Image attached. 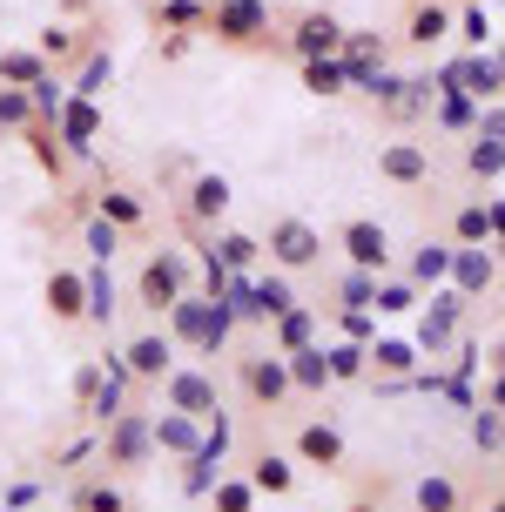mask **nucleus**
Masks as SVG:
<instances>
[{
  "mask_svg": "<svg viewBox=\"0 0 505 512\" xmlns=\"http://www.w3.org/2000/svg\"><path fill=\"white\" fill-rule=\"evenodd\" d=\"M162 331L176 337V344H196L202 358H216L229 344V331H236V310H229V297H209V290H189L182 304H169L162 310Z\"/></svg>",
  "mask_w": 505,
  "mask_h": 512,
  "instance_id": "obj_1",
  "label": "nucleus"
},
{
  "mask_svg": "<svg viewBox=\"0 0 505 512\" xmlns=\"http://www.w3.org/2000/svg\"><path fill=\"white\" fill-rule=\"evenodd\" d=\"M223 48H283V34L270 27V0H209V27Z\"/></svg>",
  "mask_w": 505,
  "mask_h": 512,
  "instance_id": "obj_2",
  "label": "nucleus"
},
{
  "mask_svg": "<svg viewBox=\"0 0 505 512\" xmlns=\"http://www.w3.org/2000/svg\"><path fill=\"white\" fill-rule=\"evenodd\" d=\"M236 391L250 398V411H290L297 405L290 358H283V351H243V358H236Z\"/></svg>",
  "mask_w": 505,
  "mask_h": 512,
  "instance_id": "obj_3",
  "label": "nucleus"
},
{
  "mask_svg": "<svg viewBox=\"0 0 505 512\" xmlns=\"http://www.w3.org/2000/svg\"><path fill=\"white\" fill-rule=\"evenodd\" d=\"M155 452V418L149 411H115L108 425H101V472H135V465H149Z\"/></svg>",
  "mask_w": 505,
  "mask_h": 512,
  "instance_id": "obj_4",
  "label": "nucleus"
},
{
  "mask_svg": "<svg viewBox=\"0 0 505 512\" xmlns=\"http://www.w3.org/2000/svg\"><path fill=\"white\" fill-rule=\"evenodd\" d=\"M182 297H189V256L182 250H149L142 270H135V304L149 310V317H162V310L182 304Z\"/></svg>",
  "mask_w": 505,
  "mask_h": 512,
  "instance_id": "obj_5",
  "label": "nucleus"
},
{
  "mask_svg": "<svg viewBox=\"0 0 505 512\" xmlns=\"http://www.w3.org/2000/svg\"><path fill=\"white\" fill-rule=\"evenodd\" d=\"M263 250H270V263H277V270L303 277V270H317V263H324V230H317V223H303V216H270Z\"/></svg>",
  "mask_w": 505,
  "mask_h": 512,
  "instance_id": "obj_6",
  "label": "nucleus"
},
{
  "mask_svg": "<svg viewBox=\"0 0 505 512\" xmlns=\"http://www.w3.org/2000/svg\"><path fill=\"white\" fill-rule=\"evenodd\" d=\"M337 250H344V263L351 270H371V277H384L391 270V230H384L378 216H351V223H337V236H330Z\"/></svg>",
  "mask_w": 505,
  "mask_h": 512,
  "instance_id": "obj_7",
  "label": "nucleus"
},
{
  "mask_svg": "<svg viewBox=\"0 0 505 512\" xmlns=\"http://www.w3.org/2000/svg\"><path fill=\"white\" fill-rule=\"evenodd\" d=\"M290 459L310 465V472H344L351 465V445H344V432L330 418H303L297 432H290Z\"/></svg>",
  "mask_w": 505,
  "mask_h": 512,
  "instance_id": "obj_8",
  "label": "nucleus"
},
{
  "mask_svg": "<svg viewBox=\"0 0 505 512\" xmlns=\"http://www.w3.org/2000/svg\"><path fill=\"white\" fill-rule=\"evenodd\" d=\"M122 364H128V378L142 384V391H155V384L176 371V337L162 331V324H155V331H135L122 344Z\"/></svg>",
  "mask_w": 505,
  "mask_h": 512,
  "instance_id": "obj_9",
  "label": "nucleus"
},
{
  "mask_svg": "<svg viewBox=\"0 0 505 512\" xmlns=\"http://www.w3.org/2000/svg\"><path fill=\"white\" fill-rule=\"evenodd\" d=\"M465 297H458L452 283H438V297H431V310L425 317H418V351H425V358H445V351H452V337H458V324H465Z\"/></svg>",
  "mask_w": 505,
  "mask_h": 512,
  "instance_id": "obj_10",
  "label": "nucleus"
},
{
  "mask_svg": "<svg viewBox=\"0 0 505 512\" xmlns=\"http://www.w3.org/2000/svg\"><path fill=\"white\" fill-rule=\"evenodd\" d=\"M283 48L297 54V61H317V54H337V48H344V21H337L330 7H303L297 21H290V34H283Z\"/></svg>",
  "mask_w": 505,
  "mask_h": 512,
  "instance_id": "obj_11",
  "label": "nucleus"
},
{
  "mask_svg": "<svg viewBox=\"0 0 505 512\" xmlns=\"http://www.w3.org/2000/svg\"><path fill=\"white\" fill-rule=\"evenodd\" d=\"M155 391H162V405H169V411H189V418H202V425L223 411V398H216V378H209V371H182V364H176V371L155 384Z\"/></svg>",
  "mask_w": 505,
  "mask_h": 512,
  "instance_id": "obj_12",
  "label": "nucleus"
},
{
  "mask_svg": "<svg viewBox=\"0 0 505 512\" xmlns=\"http://www.w3.org/2000/svg\"><path fill=\"white\" fill-rule=\"evenodd\" d=\"M41 304H48L54 324H88V270H75V263H54L48 283H41Z\"/></svg>",
  "mask_w": 505,
  "mask_h": 512,
  "instance_id": "obj_13",
  "label": "nucleus"
},
{
  "mask_svg": "<svg viewBox=\"0 0 505 512\" xmlns=\"http://www.w3.org/2000/svg\"><path fill=\"white\" fill-rule=\"evenodd\" d=\"M452 27H458V7H452V0H411L398 41H404V48H418V54H431L438 41H452Z\"/></svg>",
  "mask_w": 505,
  "mask_h": 512,
  "instance_id": "obj_14",
  "label": "nucleus"
},
{
  "mask_svg": "<svg viewBox=\"0 0 505 512\" xmlns=\"http://www.w3.org/2000/svg\"><path fill=\"white\" fill-rule=\"evenodd\" d=\"M431 169H438V162H431V142H411V135H404V142H384L378 149V176L391 182V189H425Z\"/></svg>",
  "mask_w": 505,
  "mask_h": 512,
  "instance_id": "obj_15",
  "label": "nucleus"
},
{
  "mask_svg": "<svg viewBox=\"0 0 505 512\" xmlns=\"http://www.w3.org/2000/svg\"><path fill=\"white\" fill-rule=\"evenodd\" d=\"M54 135H61V149L75 155V162H88L101 142V102H88V95H68L61 102V115H54Z\"/></svg>",
  "mask_w": 505,
  "mask_h": 512,
  "instance_id": "obj_16",
  "label": "nucleus"
},
{
  "mask_svg": "<svg viewBox=\"0 0 505 512\" xmlns=\"http://www.w3.org/2000/svg\"><path fill=\"white\" fill-rule=\"evenodd\" d=\"M229 176H216V169H196L189 176V189H182V223H202V230H216L229 216Z\"/></svg>",
  "mask_w": 505,
  "mask_h": 512,
  "instance_id": "obj_17",
  "label": "nucleus"
},
{
  "mask_svg": "<svg viewBox=\"0 0 505 512\" xmlns=\"http://www.w3.org/2000/svg\"><path fill=\"white\" fill-rule=\"evenodd\" d=\"M465 297V304H479L485 290L499 283V250L492 243H458V256H452V277H445Z\"/></svg>",
  "mask_w": 505,
  "mask_h": 512,
  "instance_id": "obj_18",
  "label": "nucleus"
},
{
  "mask_svg": "<svg viewBox=\"0 0 505 512\" xmlns=\"http://www.w3.org/2000/svg\"><path fill=\"white\" fill-rule=\"evenodd\" d=\"M95 216H108L122 236H142V230H149V196L128 189V182H101V189H95Z\"/></svg>",
  "mask_w": 505,
  "mask_h": 512,
  "instance_id": "obj_19",
  "label": "nucleus"
},
{
  "mask_svg": "<svg viewBox=\"0 0 505 512\" xmlns=\"http://www.w3.org/2000/svg\"><path fill=\"white\" fill-rule=\"evenodd\" d=\"M418 344H404V337H371V384H384V391H398V384L418 378Z\"/></svg>",
  "mask_w": 505,
  "mask_h": 512,
  "instance_id": "obj_20",
  "label": "nucleus"
},
{
  "mask_svg": "<svg viewBox=\"0 0 505 512\" xmlns=\"http://www.w3.org/2000/svg\"><path fill=\"white\" fill-rule=\"evenodd\" d=\"M95 34H101V21L95 27H61V21H54V27H41V34H34V48L48 54V68H61V75H68V68H81V54H88V48H101Z\"/></svg>",
  "mask_w": 505,
  "mask_h": 512,
  "instance_id": "obj_21",
  "label": "nucleus"
},
{
  "mask_svg": "<svg viewBox=\"0 0 505 512\" xmlns=\"http://www.w3.org/2000/svg\"><path fill=\"white\" fill-rule=\"evenodd\" d=\"M243 479L256 486V499H290V492H297V459H290V452H256V459L243 465Z\"/></svg>",
  "mask_w": 505,
  "mask_h": 512,
  "instance_id": "obj_22",
  "label": "nucleus"
},
{
  "mask_svg": "<svg viewBox=\"0 0 505 512\" xmlns=\"http://www.w3.org/2000/svg\"><path fill=\"white\" fill-rule=\"evenodd\" d=\"M202 243V256H216V263H223V270H236V277H243V270H256V256H263V236H250V230H202L196 236Z\"/></svg>",
  "mask_w": 505,
  "mask_h": 512,
  "instance_id": "obj_23",
  "label": "nucleus"
},
{
  "mask_svg": "<svg viewBox=\"0 0 505 512\" xmlns=\"http://www.w3.org/2000/svg\"><path fill=\"white\" fill-rule=\"evenodd\" d=\"M458 68V88L472 95V102H499L505 95V68H499V54L479 48V54H465V61H452Z\"/></svg>",
  "mask_w": 505,
  "mask_h": 512,
  "instance_id": "obj_24",
  "label": "nucleus"
},
{
  "mask_svg": "<svg viewBox=\"0 0 505 512\" xmlns=\"http://www.w3.org/2000/svg\"><path fill=\"white\" fill-rule=\"evenodd\" d=\"M21 142L34 149V162H41V176H48L54 189H61V182L75 176V155L61 149V135H54V122H27V128H21Z\"/></svg>",
  "mask_w": 505,
  "mask_h": 512,
  "instance_id": "obj_25",
  "label": "nucleus"
},
{
  "mask_svg": "<svg viewBox=\"0 0 505 512\" xmlns=\"http://www.w3.org/2000/svg\"><path fill=\"white\" fill-rule=\"evenodd\" d=\"M303 344H317V304H290V310H277V317H270V351H283V358H290V351H303Z\"/></svg>",
  "mask_w": 505,
  "mask_h": 512,
  "instance_id": "obj_26",
  "label": "nucleus"
},
{
  "mask_svg": "<svg viewBox=\"0 0 505 512\" xmlns=\"http://www.w3.org/2000/svg\"><path fill=\"white\" fill-rule=\"evenodd\" d=\"M290 384H297V398H324L330 384V351H324V337L317 344H303V351H290Z\"/></svg>",
  "mask_w": 505,
  "mask_h": 512,
  "instance_id": "obj_27",
  "label": "nucleus"
},
{
  "mask_svg": "<svg viewBox=\"0 0 505 512\" xmlns=\"http://www.w3.org/2000/svg\"><path fill=\"white\" fill-rule=\"evenodd\" d=\"M155 452L196 459L202 452V418H189V411H162V418H155Z\"/></svg>",
  "mask_w": 505,
  "mask_h": 512,
  "instance_id": "obj_28",
  "label": "nucleus"
},
{
  "mask_svg": "<svg viewBox=\"0 0 505 512\" xmlns=\"http://www.w3.org/2000/svg\"><path fill=\"white\" fill-rule=\"evenodd\" d=\"M155 34H202L209 27V0H149Z\"/></svg>",
  "mask_w": 505,
  "mask_h": 512,
  "instance_id": "obj_29",
  "label": "nucleus"
},
{
  "mask_svg": "<svg viewBox=\"0 0 505 512\" xmlns=\"http://www.w3.org/2000/svg\"><path fill=\"white\" fill-rule=\"evenodd\" d=\"M465 176L472 182H499L505 176V135L472 128V142H465Z\"/></svg>",
  "mask_w": 505,
  "mask_h": 512,
  "instance_id": "obj_30",
  "label": "nucleus"
},
{
  "mask_svg": "<svg viewBox=\"0 0 505 512\" xmlns=\"http://www.w3.org/2000/svg\"><path fill=\"white\" fill-rule=\"evenodd\" d=\"M68 512H128V492L115 486V472H101V479H81L68 492Z\"/></svg>",
  "mask_w": 505,
  "mask_h": 512,
  "instance_id": "obj_31",
  "label": "nucleus"
},
{
  "mask_svg": "<svg viewBox=\"0 0 505 512\" xmlns=\"http://www.w3.org/2000/svg\"><path fill=\"white\" fill-rule=\"evenodd\" d=\"M108 81H115V54H108V48H88V54H81V68H75V81H68V95L101 102V95H108Z\"/></svg>",
  "mask_w": 505,
  "mask_h": 512,
  "instance_id": "obj_32",
  "label": "nucleus"
},
{
  "mask_svg": "<svg viewBox=\"0 0 505 512\" xmlns=\"http://www.w3.org/2000/svg\"><path fill=\"white\" fill-rule=\"evenodd\" d=\"M411 512H465V492H458L445 472H425V479L411 486Z\"/></svg>",
  "mask_w": 505,
  "mask_h": 512,
  "instance_id": "obj_33",
  "label": "nucleus"
},
{
  "mask_svg": "<svg viewBox=\"0 0 505 512\" xmlns=\"http://www.w3.org/2000/svg\"><path fill=\"white\" fill-rule=\"evenodd\" d=\"M41 75H48V54L34 48V41H27V48H0V81H7V88H34Z\"/></svg>",
  "mask_w": 505,
  "mask_h": 512,
  "instance_id": "obj_34",
  "label": "nucleus"
},
{
  "mask_svg": "<svg viewBox=\"0 0 505 512\" xmlns=\"http://www.w3.org/2000/svg\"><path fill=\"white\" fill-rule=\"evenodd\" d=\"M452 256H458V243H425V250L411 256V270H404V277L418 283V290H438V283L452 277Z\"/></svg>",
  "mask_w": 505,
  "mask_h": 512,
  "instance_id": "obj_35",
  "label": "nucleus"
},
{
  "mask_svg": "<svg viewBox=\"0 0 505 512\" xmlns=\"http://www.w3.org/2000/svg\"><path fill=\"white\" fill-rule=\"evenodd\" d=\"M297 75L310 95H344L351 75H344V54H317V61H297Z\"/></svg>",
  "mask_w": 505,
  "mask_h": 512,
  "instance_id": "obj_36",
  "label": "nucleus"
},
{
  "mask_svg": "<svg viewBox=\"0 0 505 512\" xmlns=\"http://www.w3.org/2000/svg\"><path fill=\"white\" fill-rule=\"evenodd\" d=\"M431 95H438V108H431V122H438V128H458V135L479 128V102H472L465 88H431Z\"/></svg>",
  "mask_w": 505,
  "mask_h": 512,
  "instance_id": "obj_37",
  "label": "nucleus"
},
{
  "mask_svg": "<svg viewBox=\"0 0 505 512\" xmlns=\"http://www.w3.org/2000/svg\"><path fill=\"white\" fill-rule=\"evenodd\" d=\"M115 277H108V263H88V324H95V331H108V324H115Z\"/></svg>",
  "mask_w": 505,
  "mask_h": 512,
  "instance_id": "obj_38",
  "label": "nucleus"
},
{
  "mask_svg": "<svg viewBox=\"0 0 505 512\" xmlns=\"http://www.w3.org/2000/svg\"><path fill=\"white\" fill-rule=\"evenodd\" d=\"M452 243H492V216H485V196H465L452 209Z\"/></svg>",
  "mask_w": 505,
  "mask_h": 512,
  "instance_id": "obj_39",
  "label": "nucleus"
},
{
  "mask_svg": "<svg viewBox=\"0 0 505 512\" xmlns=\"http://www.w3.org/2000/svg\"><path fill=\"white\" fill-rule=\"evenodd\" d=\"M324 351H330V378L337 384L371 378V344H351V337H344V344H324Z\"/></svg>",
  "mask_w": 505,
  "mask_h": 512,
  "instance_id": "obj_40",
  "label": "nucleus"
},
{
  "mask_svg": "<svg viewBox=\"0 0 505 512\" xmlns=\"http://www.w3.org/2000/svg\"><path fill=\"white\" fill-rule=\"evenodd\" d=\"M458 41H465V48L479 54V48H492V41H499V27H492V14H485L479 0H465V7H458V27H452Z\"/></svg>",
  "mask_w": 505,
  "mask_h": 512,
  "instance_id": "obj_41",
  "label": "nucleus"
},
{
  "mask_svg": "<svg viewBox=\"0 0 505 512\" xmlns=\"http://www.w3.org/2000/svg\"><path fill=\"white\" fill-rule=\"evenodd\" d=\"M81 250L95 256V263H115V250H122V230H115L108 216H95V209H88V223H81Z\"/></svg>",
  "mask_w": 505,
  "mask_h": 512,
  "instance_id": "obj_42",
  "label": "nucleus"
},
{
  "mask_svg": "<svg viewBox=\"0 0 505 512\" xmlns=\"http://www.w3.org/2000/svg\"><path fill=\"white\" fill-rule=\"evenodd\" d=\"M411 304H418V283H411V277H378V297H371L378 317H404Z\"/></svg>",
  "mask_w": 505,
  "mask_h": 512,
  "instance_id": "obj_43",
  "label": "nucleus"
},
{
  "mask_svg": "<svg viewBox=\"0 0 505 512\" xmlns=\"http://www.w3.org/2000/svg\"><path fill=\"white\" fill-rule=\"evenodd\" d=\"M27 95H34V122H54V115H61V102H68V75H61V68H48V75L34 81Z\"/></svg>",
  "mask_w": 505,
  "mask_h": 512,
  "instance_id": "obj_44",
  "label": "nucleus"
},
{
  "mask_svg": "<svg viewBox=\"0 0 505 512\" xmlns=\"http://www.w3.org/2000/svg\"><path fill=\"white\" fill-rule=\"evenodd\" d=\"M27 122H34V95H27V88H7V81H0V135H21Z\"/></svg>",
  "mask_w": 505,
  "mask_h": 512,
  "instance_id": "obj_45",
  "label": "nucleus"
},
{
  "mask_svg": "<svg viewBox=\"0 0 505 512\" xmlns=\"http://www.w3.org/2000/svg\"><path fill=\"white\" fill-rule=\"evenodd\" d=\"M371 297H378V277L371 270H344L337 277V310H371Z\"/></svg>",
  "mask_w": 505,
  "mask_h": 512,
  "instance_id": "obj_46",
  "label": "nucleus"
},
{
  "mask_svg": "<svg viewBox=\"0 0 505 512\" xmlns=\"http://www.w3.org/2000/svg\"><path fill=\"white\" fill-rule=\"evenodd\" d=\"M250 506H256L250 479H216V486H209V512H250Z\"/></svg>",
  "mask_w": 505,
  "mask_h": 512,
  "instance_id": "obj_47",
  "label": "nucleus"
},
{
  "mask_svg": "<svg viewBox=\"0 0 505 512\" xmlns=\"http://www.w3.org/2000/svg\"><path fill=\"white\" fill-rule=\"evenodd\" d=\"M337 331L351 337V344H371L378 337V310H337Z\"/></svg>",
  "mask_w": 505,
  "mask_h": 512,
  "instance_id": "obj_48",
  "label": "nucleus"
},
{
  "mask_svg": "<svg viewBox=\"0 0 505 512\" xmlns=\"http://www.w3.org/2000/svg\"><path fill=\"white\" fill-rule=\"evenodd\" d=\"M472 438H479L485 452H499V445H505V411H492V405H485L479 418H472Z\"/></svg>",
  "mask_w": 505,
  "mask_h": 512,
  "instance_id": "obj_49",
  "label": "nucleus"
},
{
  "mask_svg": "<svg viewBox=\"0 0 505 512\" xmlns=\"http://www.w3.org/2000/svg\"><path fill=\"white\" fill-rule=\"evenodd\" d=\"M95 391H101V358L75 371V411H88V405H95Z\"/></svg>",
  "mask_w": 505,
  "mask_h": 512,
  "instance_id": "obj_50",
  "label": "nucleus"
},
{
  "mask_svg": "<svg viewBox=\"0 0 505 512\" xmlns=\"http://www.w3.org/2000/svg\"><path fill=\"white\" fill-rule=\"evenodd\" d=\"M189 48H196V34H155V54H162V61H182Z\"/></svg>",
  "mask_w": 505,
  "mask_h": 512,
  "instance_id": "obj_51",
  "label": "nucleus"
},
{
  "mask_svg": "<svg viewBox=\"0 0 505 512\" xmlns=\"http://www.w3.org/2000/svg\"><path fill=\"white\" fill-rule=\"evenodd\" d=\"M485 371H492V378L505 371V337H492V344H485Z\"/></svg>",
  "mask_w": 505,
  "mask_h": 512,
  "instance_id": "obj_52",
  "label": "nucleus"
},
{
  "mask_svg": "<svg viewBox=\"0 0 505 512\" xmlns=\"http://www.w3.org/2000/svg\"><path fill=\"white\" fill-rule=\"evenodd\" d=\"M485 216H492V243H505V203H492V196H485Z\"/></svg>",
  "mask_w": 505,
  "mask_h": 512,
  "instance_id": "obj_53",
  "label": "nucleus"
},
{
  "mask_svg": "<svg viewBox=\"0 0 505 512\" xmlns=\"http://www.w3.org/2000/svg\"><path fill=\"white\" fill-rule=\"evenodd\" d=\"M485 405H492V411H505V371H499L492 384H485Z\"/></svg>",
  "mask_w": 505,
  "mask_h": 512,
  "instance_id": "obj_54",
  "label": "nucleus"
},
{
  "mask_svg": "<svg viewBox=\"0 0 505 512\" xmlns=\"http://www.w3.org/2000/svg\"><path fill=\"white\" fill-rule=\"evenodd\" d=\"M479 128H485V135H505V108H485V115H479Z\"/></svg>",
  "mask_w": 505,
  "mask_h": 512,
  "instance_id": "obj_55",
  "label": "nucleus"
},
{
  "mask_svg": "<svg viewBox=\"0 0 505 512\" xmlns=\"http://www.w3.org/2000/svg\"><path fill=\"white\" fill-rule=\"evenodd\" d=\"M344 512H384V506H378V499H371V492H357V499H351V506H344Z\"/></svg>",
  "mask_w": 505,
  "mask_h": 512,
  "instance_id": "obj_56",
  "label": "nucleus"
},
{
  "mask_svg": "<svg viewBox=\"0 0 505 512\" xmlns=\"http://www.w3.org/2000/svg\"><path fill=\"white\" fill-rule=\"evenodd\" d=\"M88 7H95V0H61V14H88Z\"/></svg>",
  "mask_w": 505,
  "mask_h": 512,
  "instance_id": "obj_57",
  "label": "nucleus"
},
{
  "mask_svg": "<svg viewBox=\"0 0 505 512\" xmlns=\"http://www.w3.org/2000/svg\"><path fill=\"white\" fill-rule=\"evenodd\" d=\"M485 512H505V492H499V499H485Z\"/></svg>",
  "mask_w": 505,
  "mask_h": 512,
  "instance_id": "obj_58",
  "label": "nucleus"
}]
</instances>
